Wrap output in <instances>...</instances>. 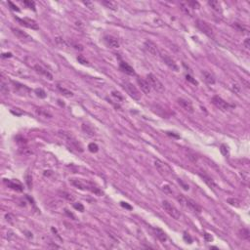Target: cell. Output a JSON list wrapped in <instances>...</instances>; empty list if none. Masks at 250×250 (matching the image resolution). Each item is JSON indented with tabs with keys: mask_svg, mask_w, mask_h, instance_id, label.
I'll return each mask as SVG.
<instances>
[{
	"mask_svg": "<svg viewBox=\"0 0 250 250\" xmlns=\"http://www.w3.org/2000/svg\"><path fill=\"white\" fill-rule=\"evenodd\" d=\"M188 5H190L191 8H193V9L199 8V3H198L197 1H189L188 2Z\"/></svg>",
	"mask_w": 250,
	"mask_h": 250,
	"instance_id": "cell-31",
	"label": "cell"
},
{
	"mask_svg": "<svg viewBox=\"0 0 250 250\" xmlns=\"http://www.w3.org/2000/svg\"><path fill=\"white\" fill-rule=\"evenodd\" d=\"M62 197H65V198H66V199H67V200H69V201H74V197H72L71 195H69V193H62Z\"/></svg>",
	"mask_w": 250,
	"mask_h": 250,
	"instance_id": "cell-29",
	"label": "cell"
},
{
	"mask_svg": "<svg viewBox=\"0 0 250 250\" xmlns=\"http://www.w3.org/2000/svg\"><path fill=\"white\" fill-rule=\"evenodd\" d=\"M199 175H200V177H201V178L203 179V181H204L205 183L208 185L210 188H212V189H216L217 188V185L214 183L213 180L210 178L209 176H207V175H205V174H202V173H200Z\"/></svg>",
	"mask_w": 250,
	"mask_h": 250,
	"instance_id": "cell-20",
	"label": "cell"
},
{
	"mask_svg": "<svg viewBox=\"0 0 250 250\" xmlns=\"http://www.w3.org/2000/svg\"><path fill=\"white\" fill-rule=\"evenodd\" d=\"M184 239L186 240L187 242H189V243H191V242H193V239H191V235H189V233H184Z\"/></svg>",
	"mask_w": 250,
	"mask_h": 250,
	"instance_id": "cell-34",
	"label": "cell"
},
{
	"mask_svg": "<svg viewBox=\"0 0 250 250\" xmlns=\"http://www.w3.org/2000/svg\"><path fill=\"white\" fill-rule=\"evenodd\" d=\"M58 89L61 91V93H63V94H64L65 96H67V97H71V96L73 95L72 94V92H71L69 90H67L66 88L61 87L60 85H58Z\"/></svg>",
	"mask_w": 250,
	"mask_h": 250,
	"instance_id": "cell-25",
	"label": "cell"
},
{
	"mask_svg": "<svg viewBox=\"0 0 250 250\" xmlns=\"http://www.w3.org/2000/svg\"><path fill=\"white\" fill-rule=\"evenodd\" d=\"M16 20H17L21 25H23L24 27H29V29H39L38 25L36 24L35 21L31 20V19H27V18H25V19L16 18Z\"/></svg>",
	"mask_w": 250,
	"mask_h": 250,
	"instance_id": "cell-9",
	"label": "cell"
},
{
	"mask_svg": "<svg viewBox=\"0 0 250 250\" xmlns=\"http://www.w3.org/2000/svg\"><path fill=\"white\" fill-rule=\"evenodd\" d=\"M65 212H66V214H67L69 217H71V218L73 219V220H75V216H74V215L71 213V212H69L67 209H65Z\"/></svg>",
	"mask_w": 250,
	"mask_h": 250,
	"instance_id": "cell-40",
	"label": "cell"
},
{
	"mask_svg": "<svg viewBox=\"0 0 250 250\" xmlns=\"http://www.w3.org/2000/svg\"><path fill=\"white\" fill-rule=\"evenodd\" d=\"M88 149H89V151H91V153H97V151H99V147H98V145L95 144V143L89 144V146H88Z\"/></svg>",
	"mask_w": 250,
	"mask_h": 250,
	"instance_id": "cell-27",
	"label": "cell"
},
{
	"mask_svg": "<svg viewBox=\"0 0 250 250\" xmlns=\"http://www.w3.org/2000/svg\"><path fill=\"white\" fill-rule=\"evenodd\" d=\"M30 181H31V177H30L29 175H27V183L29 188L31 189V184H30Z\"/></svg>",
	"mask_w": 250,
	"mask_h": 250,
	"instance_id": "cell-42",
	"label": "cell"
},
{
	"mask_svg": "<svg viewBox=\"0 0 250 250\" xmlns=\"http://www.w3.org/2000/svg\"><path fill=\"white\" fill-rule=\"evenodd\" d=\"M186 78H187V80H188V81H190L191 83L195 84V85H197V84H198V82H197V81L195 80V79H193V76H191L190 74H187V75H186Z\"/></svg>",
	"mask_w": 250,
	"mask_h": 250,
	"instance_id": "cell-32",
	"label": "cell"
},
{
	"mask_svg": "<svg viewBox=\"0 0 250 250\" xmlns=\"http://www.w3.org/2000/svg\"><path fill=\"white\" fill-rule=\"evenodd\" d=\"M82 130L84 132L87 133L88 135H90V136H93V135H94V130H93L92 127L88 124H82Z\"/></svg>",
	"mask_w": 250,
	"mask_h": 250,
	"instance_id": "cell-24",
	"label": "cell"
},
{
	"mask_svg": "<svg viewBox=\"0 0 250 250\" xmlns=\"http://www.w3.org/2000/svg\"><path fill=\"white\" fill-rule=\"evenodd\" d=\"M160 57H161V59H162L163 62L165 63V65L169 67L172 71H179V67L177 66V64L175 63V61L173 60L169 55H167L166 53L161 52L160 53Z\"/></svg>",
	"mask_w": 250,
	"mask_h": 250,
	"instance_id": "cell-8",
	"label": "cell"
},
{
	"mask_svg": "<svg viewBox=\"0 0 250 250\" xmlns=\"http://www.w3.org/2000/svg\"><path fill=\"white\" fill-rule=\"evenodd\" d=\"M73 207H74V208H75L76 210H78V211H80V212H83V211H84V206H83L82 204H81V203H79V202L73 203Z\"/></svg>",
	"mask_w": 250,
	"mask_h": 250,
	"instance_id": "cell-30",
	"label": "cell"
},
{
	"mask_svg": "<svg viewBox=\"0 0 250 250\" xmlns=\"http://www.w3.org/2000/svg\"><path fill=\"white\" fill-rule=\"evenodd\" d=\"M202 75H203V78L204 80L206 81L207 84H210V85H213L215 83V78L214 76L210 73L209 71H202Z\"/></svg>",
	"mask_w": 250,
	"mask_h": 250,
	"instance_id": "cell-18",
	"label": "cell"
},
{
	"mask_svg": "<svg viewBox=\"0 0 250 250\" xmlns=\"http://www.w3.org/2000/svg\"><path fill=\"white\" fill-rule=\"evenodd\" d=\"M104 41L106 43V45L109 48H118L119 47V41L117 38H115L113 35H105Z\"/></svg>",
	"mask_w": 250,
	"mask_h": 250,
	"instance_id": "cell-11",
	"label": "cell"
},
{
	"mask_svg": "<svg viewBox=\"0 0 250 250\" xmlns=\"http://www.w3.org/2000/svg\"><path fill=\"white\" fill-rule=\"evenodd\" d=\"M162 207H163V209L165 210V212H166L169 216H171L173 219H175V220H179V219L181 218V213H180V211L174 206V205L171 204L169 201H167V200H163Z\"/></svg>",
	"mask_w": 250,
	"mask_h": 250,
	"instance_id": "cell-3",
	"label": "cell"
},
{
	"mask_svg": "<svg viewBox=\"0 0 250 250\" xmlns=\"http://www.w3.org/2000/svg\"><path fill=\"white\" fill-rule=\"evenodd\" d=\"M137 82H138V84H139L141 90L143 91L145 94L149 95V93H151V86H149L148 80H146V79H144V78H141V77H138L137 78Z\"/></svg>",
	"mask_w": 250,
	"mask_h": 250,
	"instance_id": "cell-13",
	"label": "cell"
},
{
	"mask_svg": "<svg viewBox=\"0 0 250 250\" xmlns=\"http://www.w3.org/2000/svg\"><path fill=\"white\" fill-rule=\"evenodd\" d=\"M155 233L156 237H157L158 239L160 240V241L165 242L167 240V235L164 232H163V231L161 230V229H158V228L155 229Z\"/></svg>",
	"mask_w": 250,
	"mask_h": 250,
	"instance_id": "cell-19",
	"label": "cell"
},
{
	"mask_svg": "<svg viewBox=\"0 0 250 250\" xmlns=\"http://www.w3.org/2000/svg\"><path fill=\"white\" fill-rule=\"evenodd\" d=\"M177 199H178V201L181 203L182 205L187 206L188 208L193 210V212H197V213H201L202 208L197 204V202L193 201V200L190 199V198L185 197L184 195H179L178 197H177Z\"/></svg>",
	"mask_w": 250,
	"mask_h": 250,
	"instance_id": "cell-1",
	"label": "cell"
},
{
	"mask_svg": "<svg viewBox=\"0 0 250 250\" xmlns=\"http://www.w3.org/2000/svg\"><path fill=\"white\" fill-rule=\"evenodd\" d=\"M2 57L3 58H6V57H12V54L11 53H6V54H2Z\"/></svg>",
	"mask_w": 250,
	"mask_h": 250,
	"instance_id": "cell-44",
	"label": "cell"
},
{
	"mask_svg": "<svg viewBox=\"0 0 250 250\" xmlns=\"http://www.w3.org/2000/svg\"><path fill=\"white\" fill-rule=\"evenodd\" d=\"M77 61H78V63H80V64H82V65H88V61L86 59H84L82 56H78Z\"/></svg>",
	"mask_w": 250,
	"mask_h": 250,
	"instance_id": "cell-33",
	"label": "cell"
},
{
	"mask_svg": "<svg viewBox=\"0 0 250 250\" xmlns=\"http://www.w3.org/2000/svg\"><path fill=\"white\" fill-rule=\"evenodd\" d=\"M211 102L215 107H218V109H221V111H228V109H232V107H235V106H233V105L229 104L228 102H226L225 100H223L221 97H219V96H214V97H212Z\"/></svg>",
	"mask_w": 250,
	"mask_h": 250,
	"instance_id": "cell-5",
	"label": "cell"
},
{
	"mask_svg": "<svg viewBox=\"0 0 250 250\" xmlns=\"http://www.w3.org/2000/svg\"><path fill=\"white\" fill-rule=\"evenodd\" d=\"M24 4L25 6H27L29 9H32L33 11H35V3L33 1H24Z\"/></svg>",
	"mask_w": 250,
	"mask_h": 250,
	"instance_id": "cell-28",
	"label": "cell"
},
{
	"mask_svg": "<svg viewBox=\"0 0 250 250\" xmlns=\"http://www.w3.org/2000/svg\"><path fill=\"white\" fill-rule=\"evenodd\" d=\"M121 206L124 207V208L129 209V210H131V209H132V206H130V205H129V204H127V203H126V202H121Z\"/></svg>",
	"mask_w": 250,
	"mask_h": 250,
	"instance_id": "cell-41",
	"label": "cell"
},
{
	"mask_svg": "<svg viewBox=\"0 0 250 250\" xmlns=\"http://www.w3.org/2000/svg\"><path fill=\"white\" fill-rule=\"evenodd\" d=\"M123 88H124L125 91L127 92V94H129L130 97L133 98L134 100L139 101V100L141 99V93H140V91L136 88V86H134L132 83L125 81V82L123 83Z\"/></svg>",
	"mask_w": 250,
	"mask_h": 250,
	"instance_id": "cell-4",
	"label": "cell"
},
{
	"mask_svg": "<svg viewBox=\"0 0 250 250\" xmlns=\"http://www.w3.org/2000/svg\"><path fill=\"white\" fill-rule=\"evenodd\" d=\"M249 42H250V39L249 38H247L246 40L243 42V44H244V46H245V48H246V49H249V47H250Z\"/></svg>",
	"mask_w": 250,
	"mask_h": 250,
	"instance_id": "cell-43",
	"label": "cell"
},
{
	"mask_svg": "<svg viewBox=\"0 0 250 250\" xmlns=\"http://www.w3.org/2000/svg\"><path fill=\"white\" fill-rule=\"evenodd\" d=\"M178 104L182 107H183L185 111H188V113H193V111H195V109H193V104H191V102L189 101V100L184 99V98H179V99H178Z\"/></svg>",
	"mask_w": 250,
	"mask_h": 250,
	"instance_id": "cell-10",
	"label": "cell"
},
{
	"mask_svg": "<svg viewBox=\"0 0 250 250\" xmlns=\"http://www.w3.org/2000/svg\"><path fill=\"white\" fill-rule=\"evenodd\" d=\"M35 94L37 95V97L39 98H42V99H44V98H46V92L44 91L43 89H40V88H37V89H35Z\"/></svg>",
	"mask_w": 250,
	"mask_h": 250,
	"instance_id": "cell-26",
	"label": "cell"
},
{
	"mask_svg": "<svg viewBox=\"0 0 250 250\" xmlns=\"http://www.w3.org/2000/svg\"><path fill=\"white\" fill-rule=\"evenodd\" d=\"M221 151H222V153H223L224 155H228V149H227V147L225 146V145H222V146H221Z\"/></svg>",
	"mask_w": 250,
	"mask_h": 250,
	"instance_id": "cell-36",
	"label": "cell"
},
{
	"mask_svg": "<svg viewBox=\"0 0 250 250\" xmlns=\"http://www.w3.org/2000/svg\"><path fill=\"white\" fill-rule=\"evenodd\" d=\"M145 48L146 50L148 51L149 54L153 56H156L158 54V48H157V45L155 43V42L151 41V40H147L145 42Z\"/></svg>",
	"mask_w": 250,
	"mask_h": 250,
	"instance_id": "cell-12",
	"label": "cell"
},
{
	"mask_svg": "<svg viewBox=\"0 0 250 250\" xmlns=\"http://www.w3.org/2000/svg\"><path fill=\"white\" fill-rule=\"evenodd\" d=\"M8 4H9V5H10V7H11V9H12V10L17 11V12H19V11H20V9L18 8V6H16L15 4H13L11 1H9V2H8Z\"/></svg>",
	"mask_w": 250,
	"mask_h": 250,
	"instance_id": "cell-35",
	"label": "cell"
},
{
	"mask_svg": "<svg viewBox=\"0 0 250 250\" xmlns=\"http://www.w3.org/2000/svg\"><path fill=\"white\" fill-rule=\"evenodd\" d=\"M233 90L235 91V93H239V91H240V87L237 85V83H235V84H233Z\"/></svg>",
	"mask_w": 250,
	"mask_h": 250,
	"instance_id": "cell-38",
	"label": "cell"
},
{
	"mask_svg": "<svg viewBox=\"0 0 250 250\" xmlns=\"http://www.w3.org/2000/svg\"><path fill=\"white\" fill-rule=\"evenodd\" d=\"M197 27L200 29V31L203 32L204 34H206L207 36L209 37H213L214 36V32H213V29L209 25V24H207L206 22L202 20H197Z\"/></svg>",
	"mask_w": 250,
	"mask_h": 250,
	"instance_id": "cell-7",
	"label": "cell"
},
{
	"mask_svg": "<svg viewBox=\"0 0 250 250\" xmlns=\"http://www.w3.org/2000/svg\"><path fill=\"white\" fill-rule=\"evenodd\" d=\"M238 235H239V237H241L242 239H249L250 237V233L247 229H242V230H240L239 232H238Z\"/></svg>",
	"mask_w": 250,
	"mask_h": 250,
	"instance_id": "cell-23",
	"label": "cell"
},
{
	"mask_svg": "<svg viewBox=\"0 0 250 250\" xmlns=\"http://www.w3.org/2000/svg\"><path fill=\"white\" fill-rule=\"evenodd\" d=\"M119 67H120V69L122 71H124L125 73L129 74V75H135V71L134 69L130 66V65H128L127 63L123 62V61H121L120 63H119Z\"/></svg>",
	"mask_w": 250,
	"mask_h": 250,
	"instance_id": "cell-15",
	"label": "cell"
},
{
	"mask_svg": "<svg viewBox=\"0 0 250 250\" xmlns=\"http://www.w3.org/2000/svg\"><path fill=\"white\" fill-rule=\"evenodd\" d=\"M178 182H179V184L181 185L182 187H183V189H184V190H186V191H188V190H189V186H188V185L184 184L183 182H182V181H181V180H180V179L178 180Z\"/></svg>",
	"mask_w": 250,
	"mask_h": 250,
	"instance_id": "cell-39",
	"label": "cell"
},
{
	"mask_svg": "<svg viewBox=\"0 0 250 250\" xmlns=\"http://www.w3.org/2000/svg\"><path fill=\"white\" fill-rule=\"evenodd\" d=\"M204 238H205V240H206V241H211V240L213 239V237H212V235H209L208 233H204Z\"/></svg>",
	"mask_w": 250,
	"mask_h": 250,
	"instance_id": "cell-37",
	"label": "cell"
},
{
	"mask_svg": "<svg viewBox=\"0 0 250 250\" xmlns=\"http://www.w3.org/2000/svg\"><path fill=\"white\" fill-rule=\"evenodd\" d=\"M33 69H35L36 72H38V73H40V74H42V75H44V76H46V77H47L48 79H50V80H52V79H53L52 74H51L50 72L47 71V69H44L43 67L39 66V65H35V66L33 67Z\"/></svg>",
	"mask_w": 250,
	"mask_h": 250,
	"instance_id": "cell-16",
	"label": "cell"
},
{
	"mask_svg": "<svg viewBox=\"0 0 250 250\" xmlns=\"http://www.w3.org/2000/svg\"><path fill=\"white\" fill-rule=\"evenodd\" d=\"M4 182L6 183L8 188L12 189V190H15L17 191H23V186L20 183H18V182L9 181V180L8 181H7V180H4Z\"/></svg>",
	"mask_w": 250,
	"mask_h": 250,
	"instance_id": "cell-17",
	"label": "cell"
},
{
	"mask_svg": "<svg viewBox=\"0 0 250 250\" xmlns=\"http://www.w3.org/2000/svg\"><path fill=\"white\" fill-rule=\"evenodd\" d=\"M12 31L19 39H21V40H25V41H31L32 40V37H30L29 34L25 33V31L21 30L20 29H14V27H13Z\"/></svg>",
	"mask_w": 250,
	"mask_h": 250,
	"instance_id": "cell-14",
	"label": "cell"
},
{
	"mask_svg": "<svg viewBox=\"0 0 250 250\" xmlns=\"http://www.w3.org/2000/svg\"><path fill=\"white\" fill-rule=\"evenodd\" d=\"M208 4L211 6V8L213 9L214 11H216V12L218 13H222V7H221V4L219 3V1H217V0H210Z\"/></svg>",
	"mask_w": 250,
	"mask_h": 250,
	"instance_id": "cell-21",
	"label": "cell"
},
{
	"mask_svg": "<svg viewBox=\"0 0 250 250\" xmlns=\"http://www.w3.org/2000/svg\"><path fill=\"white\" fill-rule=\"evenodd\" d=\"M155 168L157 169V171L160 173L162 176H169V175L172 174V169L169 167V165L166 164L165 162H162V161L156 159L155 160Z\"/></svg>",
	"mask_w": 250,
	"mask_h": 250,
	"instance_id": "cell-6",
	"label": "cell"
},
{
	"mask_svg": "<svg viewBox=\"0 0 250 250\" xmlns=\"http://www.w3.org/2000/svg\"><path fill=\"white\" fill-rule=\"evenodd\" d=\"M103 5H105L107 8H109L111 10H116L117 9V4L114 1H109V0H105V1L102 2Z\"/></svg>",
	"mask_w": 250,
	"mask_h": 250,
	"instance_id": "cell-22",
	"label": "cell"
},
{
	"mask_svg": "<svg viewBox=\"0 0 250 250\" xmlns=\"http://www.w3.org/2000/svg\"><path fill=\"white\" fill-rule=\"evenodd\" d=\"M147 80H148L151 88H153L156 92L158 93L164 92V85H163L159 79L156 77L155 75H153V73H149L148 75H147Z\"/></svg>",
	"mask_w": 250,
	"mask_h": 250,
	"instance_id": "cell-2",
	"label": "cell"
}]
</instances>
